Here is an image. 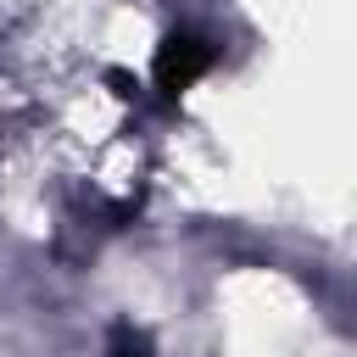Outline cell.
Wrapping results in <instances>:
<instances>
[{
  "mask_svg": "<svg viewBox=\"0 0 357 357\" xmlns=\"http://www.w3.org/2000/svg\"><path fill=\"white\" fill-rule=\"evenodd\" d=\"M206 67H212V50L184 33V39H167V50H162V61H156V78H162V89H190Z\"/></svg>",
  "mask_w": 357,
  "mask_h": 357,
  "instance_id": "6da1fadb",
  "label": "cell"
},
{
  "mask_svg": "<svg viewBox=\"0 0 357 357\" xmlns=\"http://www.w3.org/2000/svg\"><path fill=\"white\" fill-rule=\"evenodd\" d=\"M117 357H145V346H139V340H123V346H117Z\"/></svg>",
  "mask_w": 357,
  "mask_h": 357,
  "instance_id": "7a4b0ae2",
  "label": "cell"
}]
</instances>
